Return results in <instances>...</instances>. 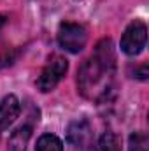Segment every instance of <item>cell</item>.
Instances as JSON below:
<instances>
[{
  "label": "cell",
  "instance_id": "cell-1",
  "mask_svg": "<svg viewBox=\"0 0 149 151\" xmlns=\"http://www.w3.org/2000/svg\"><path fill=\"white\" fill-rule=\"evenodd\" d=\"M116 56L112 51V42L109 39L102 40L97 46V51L91 58L84 62L77 74L79 91L91 100H102L112 90Z\"/></svg>",
  "mask_w": 149,
  "mask_h": 151
},
{
  "label": "cell",
  "instance_id": "cell-2",
  "mask_svg": "<svg viewBox=\"0 0 149 151\" xmlns=\"http://www.w3.org/2000/svg\"><path fill=\"white\" fill-rule=\"evenodd\" d=\"M67 70H69V63H67V60L63 56H60V55L51 56L47 65L44 67L42 74L39 76L37 88L40 91H44V93L54 90L56 84L63 79V76L67 74Z\"/></svg>",
  "mask_w": 149,
  "mask_h": 151
},
{
  "label": "cell",
  "instance_id": "cell-3",
  "mask_svg": "<svg viewBox=\"0 0 149 151\" xmlns=\"http://www.w3.org/2000/svg\"><path fill=\"white\" fill-rule=\"evenodd\" d=\"M88 40V34L82 25L77 23H62L58 30V42L65 51L79 53L84 49Z\"/></svg>",
  "mask_w": 149,
  "mask_h": 151
},
{
  "label": "cell",
  "instance_id": "cell-4",
  "mask_svg": "<svg viewBox=\"0 0 149 151\" xmlns=\"http://www.w3.org/2000/svg\"><path fill=\"white\" fill-rule=\"evenodd\" d=\"M148 40V28L142 21H133L128 25L121 37V49L128 56H137L144 47Z\"/></svg>",
  "mask_w": 149,
  "mask_h": 151
},
{
  "label": "cell",
  "instance_id": "cell-5",
  "mask_svg": "<svg viewBox=\"0 0 149 151\" xmlns=\"http://www.w3.org/2000/svg\"><path fill=\"white\" fill-rule=\"evenodd\" d=\"M91 137H93V132L86 119L70 123L67 130V141L74 150H88L91 146Z\"/></svg>",
  "mask_w": 149,
  "mask_h": 151
},
{
  "label": "cell",
  "instance_id": "cell-6",
  "mask_svg": "<svg viewBox=\"0 0 149 151\" xmlns=\"http://www.w3.org/2000/svg\"><path fill=\"white\" fill-rule=\"evenodd\" d=\"M19 100L16 95H7L0 102V128H9L19 116Z\"/></svg>",
  "mask_w": 149,
  "mask_h": 151
},
{
  "label": "cell",
  "instance_id": "cell-7",
  "mask_svg": "<svg viewBox=\"0 0 149 151\" xmlns=\"http://www.w3.org/2000/svg\"><path fill=\"white\" fill-rule=\"evenodd\" d=\"M30 135H32V128H30V127H21V128H18V130L11 135V139H9V148H7V151H25Z\"/></svg>",
  "mask_w": 149,
  "mask_h": 151
},
{
  "label": "cell",
  "instance_id": "cell-8",
  "mask_svg": "<svg viewBox=\"0 0 149 151\" xmlns=\"http://www.w3.org/2000/svg\"><path fill=\"white\" fill-rule=\"evenodd\" d=\"M35 151H63V142L53 134H44L37 141Z\"/></svg>",
  "mask_w": 149,
  "mask_h": 151
},
{
  "label": "cell",
  "instance_id": "cell-9",
  "mask_svg": "<svg viewBox=\"0 0 149 151\" xmlns=\"http://www.w3.org/2000/svg\"><path fill=\"white\" fill-rule=\"evenodd\" d=\"M97 151H119L117 135L112 134V132H105L97 142Z\"/></svg>",
  "mask_w": 149,
  "mask_h": 151
},
{
  "label": "cell",
  "instance_id": "cell-10",
  "mask_svg": "<svg viewBox=\"0 0 149 151\" xmlns=\"http://www.w3.org/2000/svg\"><path fill=\"white\" fill-rule=\"evenodd\" d=\"M128 151H149V139L144 132H133L128 139Z\"/></svg>",
  "mask_w": 149,
  "mask_h": 151
},
{
  "label": "cell",
  "instance_id": "cell-11",
  "mask_svg": "<svg viewBox=\"0 0 149 151\" xmlns=\"http://www.w3.org/2000/svg\"><path fill=\"white\" fill-rule=\"evenodd\" d=\"M14 55H16L14 53V47L0 35V69L5 67V65H9V63H12Z\"/></svg>",
  "mask_w": 149,
  "mask_h": 151
}]
</instances>
